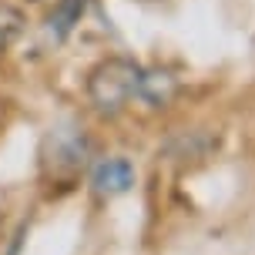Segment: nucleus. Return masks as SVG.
Wrapping results in <instances>:
<instances>
[{
	"mask_svg": "<svg viewBox=\"0 0 255 255\" xmlns=\"http://www.w3.org/2000/svg\"><path fill=\"white\" fill-rule=\"evenodd\" d=\"M141 91H144V71L128 57H108L88 77V98L101 115H118L134 98H141Z\"/></svg>",
	"mask_w": 255,
	"mask_h": 255,
	"instance_id": "f257e3e1",
	"label": "nucleus"
},
{
	"mask_svg": "<svg viewBox=\"0 0 255 255\" xmlns=\"http://www.w3.org/2000/svg\"><path fill=\"white\" fill-rule=\"evenodd\" d=\"M84 161H88V141L74 125L54 128L44 138L40 165H44V175H51L54 181H74Z\"/></svg>",
	"mask_w": 255,
	"mask_h": 255,
	"instance_id": "f03ea898",
	"label": "nucleus"
},
{
	"mask_svg": "<svg viewBox=\"0 0 255 255\" xmlns=\"http://www.w3.org/2000/svg\"><path fill=\"white\" fill-rule=\"evenodd\" d=\"M91 181H94V191L98 195H108V198L111 195H125L134 185V168H131L128 158H104L101 165L94 168Z\"/></svg>",
	"mask_w": 255,
	"mask_h": 255,
	"instance_id": "7ed1b4c3",
	"label": "nucleus"
},
{
	"mask_svg": "<svg viewBox=\"0 0 255 255\" xmlns=\"http://www.w3.org/2000/svg\"><path fill=\"white\" fill-rule=\"evenodd\" d=\"M84 3H88V0H61V3L54 7V13L47 17V34H51L54 40H64L74 30V24L81 20Z\"/></svg>",
	"mask_w": 255,
	"mask_h": 255,
	"instance_id": "20e7f679",
	"label": "nucleus"
},
{
	"mask_svg": "<svg viewBox=\"0 0 255 255\" xmlns=\"http://www.w3.org/2000/svg\"><path fill=\"white\" fill-rule=\"evenodd\" d=\"M20 30H24V17H20V10H13V7H0V51L10 47Z\"/></svg>",
	"mask_w": 255,
	"mask_h": 255,
	"instance_id": "39448f33",
	"label": "nucleus"
}]
</instances>
